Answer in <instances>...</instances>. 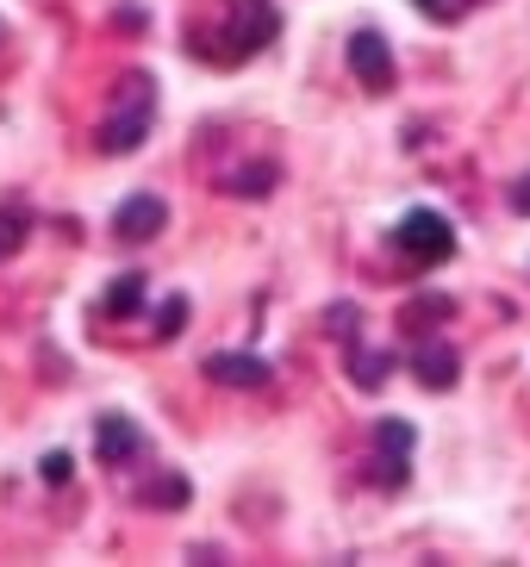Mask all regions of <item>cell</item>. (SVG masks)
Here are the masks:
<instances>
[{
    "label": "cell",
    "mask_w": 530,
    "mask_h": 567,
    "mask_svg": "<svg viewBox=\"0 0 530 567\" xmlns=\"http://www.w3.org/2000/svg\"><path fill=\"white\" fill-rule=\"evenodd\" d=\"M187 324V300L175 293V300H163V318H156V337H182Z\"/></svg>",
    "instance_id": "cell-11"
},
{
    "label": "cell",
    "mask_w": 530,
    "mask_h": 567,
    "mask_svg": "<svg viewBox=\"0 0 530 567\" xmlns=\"http://www.w3.org/2000/svg\"><path fill=\"white\" fill-rule=\"evenodd\" d=\"M412 368H418V381L425 386H456V374H462V362H456V350L449 343H412Z\"/></svg>",
    "instance_id": "cell-9"
},
{
    "label": "cell",
    "mask_w": 530,
    "mask_h": 567,
    "mask_svg": "<svg viewBox=\"0 0 530 567\" xmlns=\"http://www.w3.org/2000/svg\"><path fill=\"white\" fill-rule=\"evenodd\" d=\"M163 218H169V206L156 200V194H132V200L113 213V237L119 244H144V237L163 231Z\"/></svg>",
    "instance_id": "cell-7"
},
{
    "label": "cell",
    "mask_w": 530,
    "mask_h": 567,
    "mask_svg": "<svg viewBox=\"0 0 530 567\" xmlns=\"http://www.w3.org/2000/svg\"><path fill=\"white\" fill-rule=\"evenodd\" d=\"M150 443H144V431H137L132 417H119V412H106L94 424V455H100V467H125V462H137Z\"/></svg>",
    "instance_id": "cell-6"
},
{
    "label": "cell",
    "mask_w": 530,
    "mask_h": 567,
    "mask_svg": "<svg viewBox=\"0 0 530 567\" xmlns=\"http://www.w3.org/2000/svg\"><path fill=\"white\" fill-rule=\"evenodd\" d=\"M418 7H425V13H431V19H444V25H449V19L475 13V7H481V0H418Z\"/></svg>",
    "instance_id": "cell-12"
},
{
    "label": "cell",
    "mask_w": 530,
    "mask_h": 567,
    "mask_svg": "<svg viewBox=\"0 0 530 567\" xmlns=\"http://www.w3.org/2000/svg\"><path fill=\"white\" fill-rule=\"evenodd\" d=\"M394 250L418 268H437L444 256H456V225H449L444 213H431V206H412V213L394 225Z\"/></svg>",
    "instance_id": "cell-3"
},
{
    "label": "cell",
    "mask_w": 530,
    "mask_h": 567,
    "mask_svg": "<svg viewBox=\"0 0 530 567\" xmlns=\"http://www.w3.org/2000/svg\"><path fill=\"white\" fill-rule=\"evenodd\" d=\"M275 32H282V19H275L268 0H225V13L200 19L194 32H187V51H194L200 63H213V69H237L244 56L268 51Z\"/></svg>",
    "instance_id": "cell-1"
},
{
    "label": "cell",
    "mask_w": 530,
    "mask_h": 567,
    "mask_svg": "<svg viewBox=\"0 0 530 567\" xmlns=\"http://www.w3.org/2000/svg\"><path fill=\"white\" fill-rule=\"evenodd\" d=\"M150 125H156V82H150L144 69H132V75L119 82L113 113L100 118L94 144H100L106 156H125V151H137V144L150 137Z\"/></svg>",
    "instance_id": "cell-2"
},
{
    "label": "cell",
    "mask_w": 530,
    "mask_h": 567,
    "mask_svg": "<svg viewBox=\"0 0 530 567\" xmlns=\"http://www.w3.org/2000/svg\"><path fill=\"white\" fill-rule=\"evenodd\" d=\"M26 237H32V213L26 206H0V262H13L26 250Z\"/></svg>",
    "instance_id": "cell-10"
},
{
    "label": "cell",
    "mask_w": 530,
    "mask_h": 567,
    "mask_svg": "<svg viewBox=\"0 0 530 567\" xmlns=\"http://www.w3.org/2000/svg\"><path fill=\"white\" fill-rule=\"evenodd\" d=\"M512 206H518V213H530V182H518V187H512Z\"/></svg>",
    "instance_id": "cell-14"
},
{
    "label": "cell",
    "mask_w": 530,
    "mask_h": 567,
    "mask_svg": "<svg viewBox=\"0 0 530 567\" xmlns=\"http://www.w3.org/2000/svg\"><path fill=\"white\" fill-rule=\"evenodd\" d=\"M206 381H218V386H268V362L263 355L218 350V355H206Z\"/></svg>",
    "instance_id": "cell-8"
},
{
    "label": "cell",
    "mask_w": 530,
    "mask_h": 567,
    "mask_svg": "<svg viewBox=\"0 0 530 567\" xmlns=\"http://www.w3.org/2000/svg\"><path fill=\"white\" fill-rule=\"evenodd\" d=\"M349 69H356V82L368 94H387L394 87V51H387V38L375 25H363V32L349 38Z\"/></svg>",
    "instance_id": "cell-5"
},
{
    "label": "cell",
    "mask_w": 530,
    "mask_h": 567,
    "mask_svg": "<svg viewBox=\"0 0 530 567\" xmlns=\"http://www.w3.org/2000/svg\"><path fill=\"white\" fill-rule=\"evenodd\" d=\"M406 455H412V424H399V417H381L375 424V455H368V481L375 486H406Z\"/></svg>",
    "instance_id": "cell-4"
},
{
    "label": "cell",
    "mask_w": 530,
    "mask_h": 567,
    "mask_svg": "<svg viewBox=\"0 0 530 567\" xmlns=\"http://www.w3.org/2000/svg\"><path fill=\"white\" fill-rule=\"evenodd\" d=\"M38 467H44V481H57V486L69 481V455H44V462H38Z\"/></svg>",
    "instance_id": "cell-13"
}]
</instances>
